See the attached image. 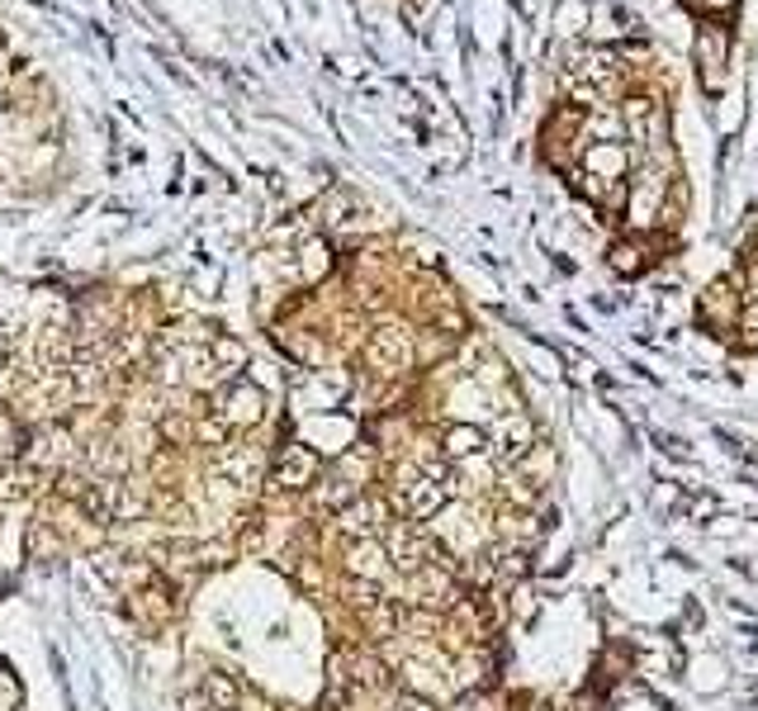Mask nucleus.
I'll list each match as a JSON object with an SVG mask.
<instances>
[{
	"label": "nucleus",
	"mask_w": 758,
	"mask_h": 711,
	"mask_svg": "<svg viewBox=\"0 0 758 711\" xmlns=\"http://www.w3.org/2000/svg\"><path fill=\"white\" fill-rule=\"evenodd\" d=\"M214 413H218L224 427H257L266 418V394L251 385V379H232V385L218 394Z\"/></svg>",
	"instance_id": "1"
},
{
	"label": "nucleus",
	"mask_w": 758,
	"mask_h": 711,
	"mask_svg": "<svg viewBox=\"0 0 758 711\" xmlns=\"http://www.w3.org/2000/svg\"><path fill=\"white\" fill-rule=\"evenodd\" d=\"M385 550H389V564L403 569V574H422L426 560H432V541H426L413 521H393Z\"/></svg>",
	"instance_id": "2"
},
{
	"label": "nucleus",
	"mask_w": 758,
	"mask_h": 711,
	"mask_svg": "<svg viewBox=\"0 0 758 711\" xmlns=\"http://www.w3.org/2000/svg\"><path fill=\"white\" fill-rule=\"evenodd\" d=\"M366 352H370V366L385 370V375H399V370L413 366V342H408L403 327H379Z\"/></svg>",
	"instance_id": "3"
},
{
	"label": "nucleus",
	"mask_w": 758,
	"mask_h": 711,
	"mask_svg": "<svg viewBox=\"0 0 758 711\" xmlns=\"http://www.w3.org/2000/svg\"><path fill=\"white\" fill-rule=\"evenodd\" d=\"M271 480L280 488H290V494H299V488H308L313 480H318V455H313L308 446H284L275 455V474Z\"/></svg>",
	"instance_id": "4"
},
{
	"label": "nucleus",
	"mask_w": 758,
	"mask_h": 711,
	"mask_svg": "<svg viewBox=\"0 0 758 711\" xmlns=\"http://www.w3.org/2000/svg\"><path fill=\"white\" fill-rule=\"evenodd\" d=\"M446 498H451V488L436 484V480H426V474H418V480L403 484V508H408V517H413V521L436 517L441 508H446Z\"/></svg>",
	"instance_id": "5"
},
{
	"label": "nucleus",
	"mask_w": 758,
	"mask_h": 711,
	"mask_svg": "<svg viewBox=\"0 0 758 711\" xmlns=\"http://www.w3.org/2000/svg\"><path fill=\"white\" fill-rule=\"evenodd\" d=\"M379 527H385V508L375 498H356L351 508H342V531L356 536V541H370Z\"/></svg>",
	"instance_id": "6"
},
{
	"label": "nucleus",
	"mask_w": 758,
	"mask_h": 711,
	"mask_svg": "<svg viewBox=\"0 0 758 711\" xmlns=\"http://www.w3.org/2000/svg\"><path fill=\"white\" fill-rule=\"evenodd\" d=\"M346 564H351L356 579H375V583H379V574L389 569V550L370 536V541H356L351 550H346Z\"/></svg>",
	"instance_id": "7"
},
{
	"label": "nucleus",
	"mask_w": 758,
	"mask_h": 711,
	"mask_svg": "<svg viewBox=\"0 0 758 711\" xmlns=\"http://www.w3.org/2000/svg\"><path fill=\"white\" fill-rule=\"evenodd\" d=\"M535 446V427L527 418H508L498 432V461H521Z\"/></svg>",
	"instance_id": "8"
},
{
	"label": "nucleus",
	"mask_w": 758,
	"mask_h": 711,
	"mask_svg": "<svg viewBox=\"0 0 758 711\" xmlns=\"http://www.w3.org/2000/svg\"><path fill=\"white\" fill-rule=\"evenodd\" d=\"M484 451V432L479 427H451L446 432V455L451 461H465V455H479Z\"/></svg>",
	"instance_id": "9"
},
{
	"label": "nucleus",
	"mask_w": 758,
	"mask_h": 711,
	"mask_svg": "<svg viewBox=\"0 0 758 711\" xmlns=\"http://www.w3.org/2000/svg\"><path fill=\"white\" fill-rule=\"evenodd\" d=\"M257 470H261V461H257V451H251V446L224 455V474H228V480H237V484H251V480H257Z\"/></svg>",
	"instance_id": "10"
},
{
	"label": "nucleus",
	"mask_w": 758,
	"mask_h": 711,
	"mask_svg": "<svg viewBox=\"0 0 758 711\" xmlns=\"http://www.w3.org/2000/svg\"><path fill=\"white\" fill-rule=\"evenodd\" d=\"M204 692H209L214 711H237V683L228 674H209V678H204Z\"/></svg>",
	"instance_id": "11"
},
{
	"label": "nucleus",
	"mask_w": 758,
	"mask_h": 711,
	"mask_svg": "<svg viewBox=\"0 0 758 711\" xmlns=\"http://www.w3.org/2000/svg\"><path fill=\"white\" fill-rule=\"evenodd\" d=\"M360 494H356V484H346V480H327L323 488H318V503L327 513H342V508H351Z\"/></svg>",
	"instance_id": "12"
},
{
	"label": "nucleus",
	"mask_w": 758,
	"mask_h": 711,
	"mask_svg": "<svg viewBox=\"0 0 758 711\" xmlns=\"http://www.w3.org/2000/svg\"><path fill=\"white\" fill-rule=\"evenodd\" d=\"M366 622H370L375 636H393V626H399V607H393L389 597H379V603L366 612Z\"/></svg>",
	"instance_id": "13"
},
{
	"label": "nucleus",
	"mask_w": 758,
	"mask_h": 711,
	"mask_svg": "<svg viewBox=\"0 0 758 711\" xmlns=\"http://www.w3.org/2000/svg\"><path fill=\"white\" fill-rule=\"evenodd\" d=\"M611 266H616V271H630V276H636L640 266H645L640 243H616V247H611Z\"/></svg>",
	"instance_id": "14"
},
{
	"label": "nucleus",
	"mask_w": 758,
	"mask_h": 711,
	"mask_svg": "<svg viewBox=\"0 0 758 711\" xmlns=\"http://www.w3.org/2000/svg\"><path fill=\"white\" fill-rule=\"evenodd\" d=\"M323 271H327V251H323V243H308V247H304V276L318 280Z\"/></svg>",
	"instance_id": "15"
},
{
	"label": "nucleus",
	"mask_w": 758,
	"mask_h": 711,
	"mask_svg": "<svg viewBox=\"0 0 758 711\" xmlns=\"http://www.w3.org/2000/svg\"><path fill=\"white\" fill-rule=\"evenodd\" d=\"M739 332H749V342L758 346V299H754V304L739 309Z\"/></svg>",
	"instance_id": "16"
},
{
	"label": "nucleus",
	"mask_w": 758,
	"mask_h": 711,
	"mask_svg": "<svg viewBox=\"0 0 758 711\" xmlns=\"http://www.w3.org/2000/svg\"><path fill=\"white\" fill-rule=\"evenodd\" d=\"M389 711H432V707H426L422 698H413V692H408V698H399V702H393Z\"/></svg>",
	"instance_id": "17"
},
{
	"label": "nucleus",
	"mask_w": 758,
	"mask_h": 711,
	"mask_svg": "<svg viewBox=\"0 0 758 711\" xmlns=\"http://www.w3.org/2000/svg\"><path fill=\"white\" fill-rule=\"evenodd\" d=\"M706 6H730V0H706Z\"/></svg>",
	"instance_id": "18"
},
{
	"label": "nucleus",
	"mask_w": 758,
	"mask_h": 711,
	"mask_svg": "<svg viewBox=\"0 0 758 711\" xmlns=\"http://www.w3.org/2000/svg\"><path fill=\"white\" fill-rule=\"evenodd\" d=\"M0 86H6V72H0Z\"/></svg>",
	"instance_id": "19"
}]
</instances>
